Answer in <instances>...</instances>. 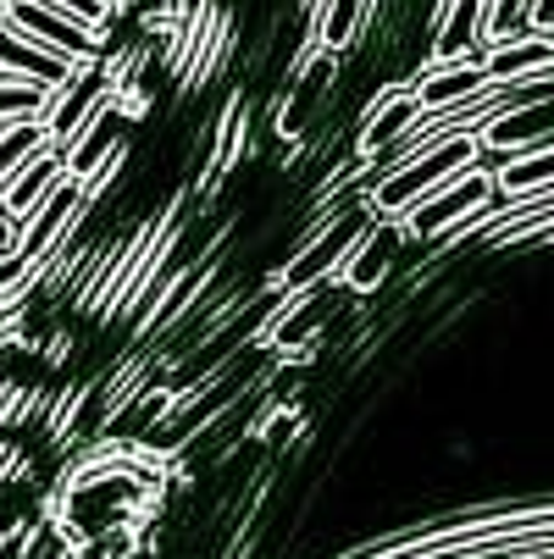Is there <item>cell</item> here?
<instances>
[{
  "instance_id": "14",
  "label": "cell",
  "mask_w": 554,
  "mask_h": 559,
  "mask_svg": "<svg viewBox=\"0 0 554 559\" xmlns=\"http://www.w3.org/2000/svg\"><path fill=\"white\" fill-rule=\"evenodd\" d=\"M111 106L122 111V122L133 128V122H144L150 111H155V84L150 78H133V84H117L111 90Z\"/></svg>"
},
{
  "instance_id": "6",
  "label": "cell",
  "mask_w": 554,
  "mask_h": 559,
  "mask_svg": "<svg viewBox=\"0 0 554 559\" xmlns=\"http://www.w3.org/2000/svg\"><path fill=\"white\" fill-rule=\"evenodd\" d=\"M250 106H245V90H233L227 100H222V117H216V128H211V162H205V178H200V211H211V200H216V189L233 178V167L250 155Z\"/></svg>"
},
{
  "instance_id": "16",
  "label": "cell",
  "mask_w": 554,
  "mask_h": 559,
  "mask_svg": "<svg viewBox=\"0 0 554 559\" xmlns=\"http://www.w3.org/2000/svg\"><path fill=\"white\" fill-rule=\"evenodd\" d=\"M67 355H72V333H67V328H56V333L45 338L39 360H45V371H61V366H67Z\"/></svg>"
},
{
  "instance_id": "2",
  "label": "cell",
  "mask_w": 554,
  "mask_h": 559,
  "mask_svg": "<svg viewBox=\"0 0 554 559\" xmlns=\"http://www.w3.org/2000/svg\"><path fill=\"white\" fill-rule=\"evenodd\" d=\"M111 100V78H106V50H90V56H72L67 78L45 90V106H39V122L56 144H67L78 128H84L101 106Z\"/></svg>"
},
{
  "instance_id": "8",
  "label": "cell",
  "mask_w": 554,
  "mask_h": 559,
  "mask_svg": "<svg viewBox=\"0 0 554 559\" xmlns=\"http://www.w3.org/2000/svg\"><path fill=\"white\" fill-rule=\"evenodd\" d=\"M393 238H405V227L400 222H382L377 216V227L361 238V245L344 255V266L333 272L350 294H377L382 288V277H388V266H393Z\"/></svg>"
},
{
  "instance_id": "13",
  "label": "cell",
  "mask_w": 554,
  "mask_h": 559,
  "mask_svg": "<svg viewBox=\"0 0 554 559\" xmlns=\"http://www.w3.org/2000/svg\"><path fill=\"white\" fill-rule=\"evenodd\" d=\"M39 106H45V84H34V78H17L12 67H0V122L39 117Z\"/></svg>"
},
{
  "instance_id": "7",
  "label": "cell",
  "mask_w": 554,
  "mask_h": 559,
  "mask_svg": "<svg viewBox=\"0 0 554 559\" xmlns=\"http://www.w3.org/2000/svg\"><path fill=\"white\" fill-rule=\"evenodd\" d=\"M67 178H72V173H67V150L50 139V144L34 155V162H28L17 178L0 183V200H7V211L23 222V216H28V211H39V205H45V200H50V194H56Z\"/></svg>"
},
{
  "instance_id": "10",
  "label": "cell",
  "mask_w": 554,
  "mask_h": 559,
  "mask_svg": "<svg viewBox=\"0 0 554 559\" xmlns=\"http://www.w3.org/2000/svg\"><path fill=\"white\" fill-rule=\"evenodd\" d=\"M0 67H12L17 78H34V84H61L67 78V56H56V50H45V45H34L7 12H0Z\"/></svg>"
},
{
  "instance_id": "15",
  "label": "cell",
  "mask_w": 554,
  "mask_h": 559,
  "mask_svg": "<svg viewBox=\"0 0 554 559\" xmlns=\"http://www.w3.org/2000/svg\"><path fill=\"white\" fill-rule=\"evenodd\" d=\"M23 399H28V388H23L17 377H0V432H7V427L17 421V411H23Z\"/></svg>"
},
{
  "instance_id": "12",
  "label": "cell",
  "mask_w": 554,
  "mask_h": 559,
  "mask_svg": "<svg viewBox=\"0 0 554 559\" xmlns=\"http://www.w3.org/2000/svg\"><path fill=\"white\" fill-rule=\"evenodd\" d=\"M494 178H499V194H538V189H554V144H549V150L516 155V162H505Z\"/></svg>"
},
{
  "instance_id": "5",
  "label": "cell",
  "mask_w": 554,
  "mask_h": 559,
  "mask_svg": "<svg viewBox=\"0 0 554 559\" xmlns=\"http://www.w3.org/2000/svg\"><path fill=\"white\" fill-rule=\"evenodd\" d=\"M0 12H7L34 45H45V50H56V56H67V61L101 50V45H95V28L78 23V17L61 12V7H50V0H0Z\"/></svg>"
},
{
  "instance_id": "4",
  "label": "cell",
  "mask_w": 554,
  "mask_h": 559,
  "mask_svg": "<svg viewBox=\"0 0 554 559\" xmlns=\"http://www.w3.org/2000/svg\"><path fill=\"white\" fill-rule=\"evenodd\" d=\"M422 95H416V78H405V84H382L361 122H355V162H377V155L393 144V139H405L416 122H422Z\"/></svg>"
},
{
  "instance_id": "11",
  "label": "cell",
  "mask_w": 554,
  "mask_h": 559,
  "mask_svg": "<svg viewBox=\"0 0 554 559\" xmlns=\"http://www.w3.org/2000/svg\"><path fill=\"white\" fill-rule=\"evenodd\" d=\"M50 144V133H45V122L39 117H23V122H0V183L7 178H17L34 155Z\"/></svg>"
},
{
  "instance_id": "3",
  "label": "cell",
  "mask_w": 554,
  "mask_h": 559,
  "mask_svg": "<svg viewBox=\"0 0 554 559\" xmlns=\"http://www.w3.org/2000/svg\"><path fill=\"white\" fill-rule=\"evenodd\" d=\"M483 200H499V178H494L488 167H465V173H455L444 189H433L422 205H411V211L400 216V227H405L411 245H422V238H444V233H455L471 211H478Z\"/></svg>"
},
{
  "instance_id": "1",
  "label": "cell",
  "mask_w": 554,
  "mask_h": 559,
  "mask_svg": "<svg viewBox=\"0 0 554 559\" xmlns=\"http://www.w3.org/2000/svg\"><path fill=\"white\" fill-rule=\"evenodd\" d=\"M478 155H483V133H449V139H433L416 162H405V167H393L388 178H377L372 183V194H366V205L382 216V222H400L411 205H422L433 189H444L455 173H465V167H478Z\"/></svg>"
},
{
  "instance_id": "9",
  "label": "cell",
  "mask_w": 554,
  "mask_h": 559,
  "mask_svg": "<svg viewBox=\"0 0 554 559\" xmlns=\"http://www.w3.org/2000/svg\"><path fill=\"white\" fill-rule=\"evenodd\" d=\"M411 78H416V95H422L427 111H444V106H460L471 95L494 90L488 72H483V56L478 61H449V67H416Z\"/></svg>"
}]
</instances>
